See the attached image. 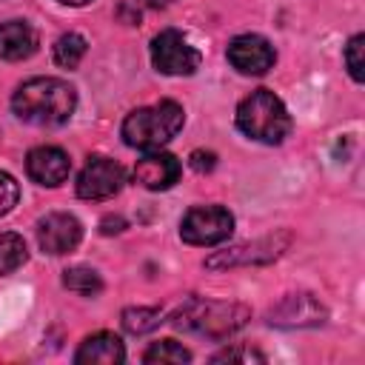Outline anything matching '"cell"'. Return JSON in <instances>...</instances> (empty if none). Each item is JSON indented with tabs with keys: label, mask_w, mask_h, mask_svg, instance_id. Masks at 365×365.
Here are the masks:
<instances>
[{
	"label": "cell",
	"mask_w": 365,
	"mask_h": 365,
	"mask_svg": "<svg viewBox=\"0 0 365 365\" xmlns=\"http://www.w3.org/2000/svg\"><path fill=\"white\" fill-rule=\"evenodd\" d=\"M137 3H143L145 9H165V6H171L174 0H137Z\"/></svg>",
	"instance_id": "d4e9b609"
},
{
	"label": "cell",
	"mask_w": 365,
	"mask_h": 365,
	"mask_svg": "<svg viewBox=\"0 0 365 365\" xmlns=\"http://www.w3.org/2000/svg\"><path fill=\"white\" fill-rule=\"evenodd\" d=\"M123 359H125L123 339L108 331L86 336L74 354V362H80V365H120Z\"/></svg>",
	"instance_id": "5bb4252c"
},
{
	"label": "cell",
	"mask_w": 365,
	"mask_h": 365,
	"mask_svg": "<svg viewBox=\"0 0 365 365\" xmlns=\"http://www.w3.org/2000/svg\"><path fill=\"white\" fill-rule=\"evenodd\" d=\"M234 359H242V362H265V356L254 348H225L214 356V362H234Z\"/></svg>",
	"instance_id": "7402d4cb"
},
{
	"label": "cell",
	"mask_w": 365,
	"mask_h": 365,
	"mask_svg": "<svg viewBox=\"0 0 365 365\" xmlns=\"http://www.w3.org/2000/svg\"><path fill=\"white\" fill-rule=\"evenodd\" d=\"M11 108L23 123L31 125H63L77 108V91L60 77H31L17 86Z\"/></svg>",
	"instance_id": "6da1fadb"
},
{
	"label": "cell",
	"mask_w": 365,
	"mask_h": 365,
	"mask_svg": "<svg viewBox=\"0 0 365 365\" xmlns=\"http://www.w3.org/2000/svg\"><path fill=\"white\" fill-rule=\"evenodd\" d=\"M237 128L265 145H277L288 137L291 131V114L285 108V103L268 91V88H257L248 97L240 100L237 106Z\"/></svg>",
	"instance_id": "3957f363"
},
{
	"label": "cell",
	"mask_w": 365,
	"mask_h": 365,
	"mask_svg": "<svg viewBox=\"0 0 365 365\" xmlns=\"http://www.w3.org/2000/svg\"><path fill=\"white\" fill-rule=\"evenodd\" d=\"M40 37L29 20H6L0 23V60L17 63L37 51Z\"/></svg>",
	"instance_id": "4fadbf2b"
},
{
	"label": "cell",
	"mask_w": 365,
	"mask_h": 365,
	"mask_svg": "<svg viewBox=\"0 0 365 365\" xmlns=\"http://www.w3.org/2000/svg\"><path fill=\"white\" fill-rule=\"evenodd\" d=\"M362 48H365V34H354L351 40H348V46H345V68H348V74L356 80V83H362L365 80V57H362Z\"/></svg>",
	"instance_id": "ffe728a7"
},
{
	"label": "cell",
	"mask_w": 365,
	"mask_h": 365,
	"mask_svg": "<svg viewBox=\"0 0 365 365\" xmlns=\"http://www.w3.org/2000/svg\"><path fill=\"white\" fill-rule=\"evenodd\" d=\"M134 180L148 191H165L180 180V160L168 151H148L134 165Z\"/></svg>",
	"instance_id": "8fae6325"
},
{
	"label": "cell",
	"mask_w": 365,
	"mask_h": 365,
	"mask_svg": "<svg viewBox=\"0 0 365 365\" xmlns=\"http://www.w3.org/2000/svg\"><path fill=\"white\" fill-rule=\"evenodd\" d=\"M182 123H185L182 106L174 103V100H160L154 106L134 108L123 120L120 134H123L125 145H131V148L157 151V148H163L165 143H171L180 134Z\"/></svg>",
	"instance_id": "7a4b0ae2"
},
{
	"label": "cell",
	"mask_w": 365,
	"mask_h": 365,
	"mask_svg": "<svg viewBox=\"0 0 365 365\" xmlns=\"http://www.w3.org/2000/svg\"><path fill=\"white\" fill-rule=\"evenodd\" d=\"M80 240H83V225L74 214L54 211L37 222V242L46 254H54V257L68 254L80 245Z\"/></svg>",
	"instance_id": "9c48e42d"
},
{
	"label": "cell",
	"mask_w": 365,
	"mask_h": 365,
	"mask_svg": "<svg viewBox=\"0 0 365 365\" xmlns=\"http://www.w3.org/2000/svg\"><path fill=\"white\" fill-rule=\"evenodd\" d=\"M86 51H88L86 37L77 31H68V34L57 37V43H54V63L60 68H77L80 60L86 57Z\"/></svg>",
	"instance_id": "9a60e30c"
},
{
	"label": "cell",
	"mask_w": 365,
	"mask_h": 365,
	"mask_svg": "<svg viewBox=\"0 0 365 365\" xmlns=\"http://www.w3.org/2000/svg\"><path fill=\"white\" fill-rule=\"evenodd\" d=\"M217 165V157L211 151H191V168L194 171H211Z\"/></svg>",
	"instance_id": "603a6c76"
},
{
	"label": "cell",
	"mask_w": 365,
	"mask_h": 365,
	"mask_svg": "<svg viewBox=\"0 0 365 365\" xmlns=\"http://www.w3.org/2000/svg\"><path fill=\"white\" fill-rule=\"evenodd\" d=\"M151 63L160 74L188 77L200 68V51L180 31L165 29L151 40Z\"/></svg>",
	"instance_id": "8992f818"
},
{
	"label": "cell",
	"mask_w": 365,
	"mask_h": 365,
	"mask_svg": "<svg viewBox=\"0 0 365 365\" xmlns=\"http://www.w3.org/2000/svg\"><path fill=\"white\" fill-rule=\"evenodd\" d=\"M143 359L145 362H151V365H182V362H188L191 359V354L180 345V342H174V339H160V342H154L145 354H143Z\"/></svg>",
	"instance_id": "ac0fdd59"
},
{
	"label": "cell",
	"mask_w": 365,
	"mask_h": 365,
	"mask_svg": "<svg viewBox=\"0 0 365 365\" xmlns=\"http://www.w3.org/2000/svg\"><path fill=\"white\" fill-rule=\"evenodd\" d=\"M325 319V308L311 297V294H288L279 299V305L271 308L268 322L282 325V328H302V325H317Z\"/></svg>",
	"instance_id": "7c38bea8"
},
{
	"label": "cell",
	"mask_w": 365,
	"mask_h": 365,
	"mask_svg": "<svg viewBox=\"0 0 365 365\" xmlns=\"http://www.w3.org/2000/svg\"><path fill=\"white\" fill-rule=\"evenodd\" d=\"M26 259H29V248H26L23 237L11 234V231L0 234V277L14 274Z\"/></svg>",
	"instance_id": "2e32d148"
},
{
	"label": "cell",
	"mask_w": 365,
	"mask_h": 365,
	"mask_svg": "<svg viewBox=\"0 0 365 365\" xmlns=\"http://www.w3.org/2000/svg\"><path fill=\"white\" fill-rule=\"evenodd\" d=\"M248 322V308L237 302H211V299H188L177 314L174 325L200 336L222 339L240 331Z\"/></svg>",
	"instance_id": "277c9868"
},
{
	"label": "cell",
	"mask_w": 365,
	"mask_h": 365,
	"mask_svg": "<svg viewBox=\"0 0 365 365\" xmlns=\"http://www.w3.org/2000/svg\"><path fill=\"white\" fill-rule=\"evenodd\" d=\"M163 322V314L157 308H125L123 311V328L131 334H145Z\"/></svg>",
	"instance_id": "d6986e66"
},
{
	"label": "cell",
	"mask_w": 365,
	"mask_h": 365,
	"mask_svg": "<svg viewBox=\"0 0 365 365\" xmlns=\"http://www.w3.org/2000/svg\"><path fill=\"white\" fill-rule=\"evenodd\" d=\"M234 231V217L222 205H194L180 222V237L188 245H217Z\"/></svg>",
	"instance_id": "5b68a950"
},
{
	"label": "cell",
	"mask_w": 365,
	"mask_h": 365,
	"mask_svg": "<svg viewBox=\"0 0 365 365\" xmlns=\"http://www.w3.org/2000/svg\"><path fill=\"white\" fill-rule=\"evenodd\" d=\"M68 171H71V160L57 145H37L26 157V174L37 185L57 188V185H63L68 180Z\"/></svg>",
	"instance_id": "30bf717a"
},
{
	"label": "cell",
	"mask_w": 365,
	"mask_h": 365,
	"mask_svg": "<svg viewBox=\"0 0 365 365\" xmlns=\"http://www.w3.org/2000/svg\"><path fill=\"white\" fill-rule=\"evenodd\" d=\"M63 285L80 297H97L103 291V279L94 268H86V265H77V268H68L63 274Z\"/></svg>",
	"instance_id": "e0dca14e"
},
{
	"label": "cell",
	"mask_w": 365,
	"mask_h": 365,
	"mask_svg": "<svg viewBox=\"0 0 365 365\" xmlns=\"http://www.w3.org/2000/svg\"><path fill=\"white\" fill-rule=\"evenodd\" d=\"M17 200H20V185H17V180H14L11 174L0 171V217H6V214L17 205Z\"/></svg>",
	"instance_id": "44dd1931"
},
{
	"label": "cell",
	"mask_w": 365,
	"mask_h": 365,
	"mask_svg": "<svg viewBox=\"0 0 365 365\" xmlns=\"http://www.w3.org/2000/svg\"><path fill=\"white\" fill-rule=\"evenodd\" d=\"M57 3H63V6H86L91 0H57Z\"/></svg>",
	"instance_id": "484cf974"
},
{
	"label": "cell",
	"mask_w": 365,
	"mask_h": 365,
	"mask_svg": "<svg viewBox=\"0 0 365 365\" xmlns=\"http://www.w3.org/2000/svg\"><path fill=\"white\" fill-rule=\"evenodd\" d=\"M123 228H125L123 217H106V220H103V234H117V231H123Z\"/></svg>",
	"instance_id": "cb8c5ba5"
},
{
	"label": "cell",
	"mask_w": 365,
	"mask_h": 365,
	"mask_svg": "<svg viewBox=\"0 0 365 365\" xmlns=\"http://www.w3.org/2000/svg\"><path fill=\"white\" fill-rule=\"evenodd\" d=\"M125 182V171L120 163L108 157H91L77 174V197L83 200H108Z\"/></svg>",
	"instance_id": "52a82bcc"
},
{
	"label": "cell",
	"mask_w": 365,
	"mask_h": 365,
	"mask_svg": "<svg viewBox=\"0 0 365 365\" xmlns=\"http://www.w3.org/2000/svg\"><path fill=\"white\" fill-rule=\"evenodd\" d=\"M225 54H228V63L240 74H254V77L257 74H265L274 66V60H277L274 46L262 34H237L228 43Z\"/></svg>",
	"instance_id": "ba28073f"
}]
</instances>
